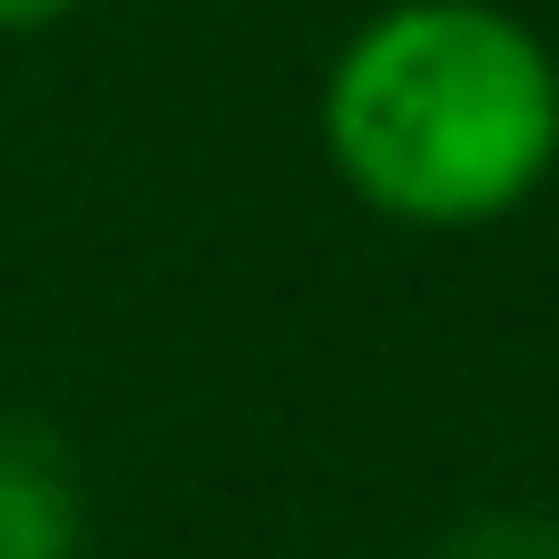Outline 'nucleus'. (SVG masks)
<instances>
[{
    "label": "nucleus",
    "instance_id": "7ed1b4c3",
    "mask_svg": "<svg viewBox=\"0 0 559 559\" xmlns=\"http://www.w3.org/2000/svg\"><path fill=\"white\" fill-rule=\"evenodd\" d=\"M79 0H0V39H29V29H49V20H69Z\"/></svg>",
    "mask_w": 559,
    "mask_h": 559
},
{
    "label": "nucleus",
    "instance_id": "20e7f679",
    "mask_svg": "<svg viewBox=\"0 0 559 559\" xmlns=\"http://www.w3.org/2000/svg\"><path fill=\"white\" fill-rule=\"evenodd\" d=\"M79 559H88V550H79Z\"/></svg>",
    "mask_w": 559,
    "mask_h": 559
},
{
    "label": "nucleus",
    "instance_id": "f257e3e1",
    "mask_svg": "<svg viewBox=\"0 0 559 559\" xmlns=\"http://www.w3.org/2000/svg\"><path fill=\"white\" fill-rule=\"evenodd\" d=\"M314 138L393 226H501L559 167V59L511 0H383L334 49Z\"/></svg>",
    "mask_w": 559,
    "mask_h": 559
},
{
    "label": "nucleus",
    "instance_id": "f03ea898",
    "mask_svg": "<svg viewBox=\"0 0 559 559\" xmlns=\"http://www.w3.org/2000/svg\"><path fill=\"white\" fill-rule=\"evenodd\" d=\"M0 559H79V472L29 423H0Z\"/></svg>",
    "mask_w": 559,
    "mask_h": 559
}]
</instances>
